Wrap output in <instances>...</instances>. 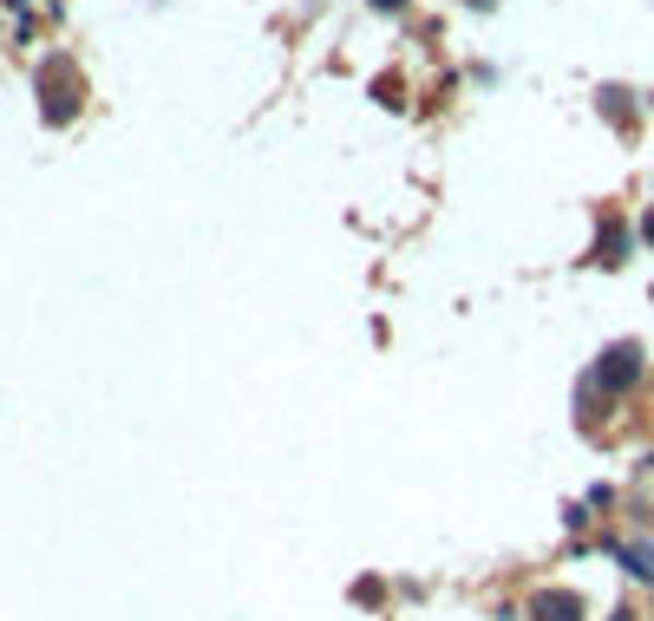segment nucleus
<instances>
[{
  "instance_id": "1",
  "label": "nucleus",
  "mask_w": 654,
  "mask_h": 621,
  "mask_svg": "<svg viewBox=\"0 0 654 621\" xmlns=\"http://www.w3.org/2000/svg\"><path fill=\"white\" fill-rule=\"evenodd\" d=\"M596 380H603L609 393H629V386L642 380V347H635V341H616V347L596 360Z\"/></svg>"
},
{
  "instance_id": "7",
  "label": "nucleus",
  "mask_w": 654,
  "mask_h": 621,
  "mask_svg": "<svg viewBox=\"0 0 654 621\" xmlns=\"http://www.w3.org/2000/svg\"><path fill=\"white\" fill-rule=\"evenodd\" d=\"M642 236H649V242H654V210H649V223H642Z\"/></svg>"
},
{
  "instance_id": "6",
  "label": "nucleus",
  "mask_w": 654,
  "mask_h": 621,
  "mask_svg": "<svg viewBox=\"0 0 654 621\" xmlns=\"http://www.w3.org/2000/svg\"><path fill=\"white\" fill-rule=\"evenodd\" d=\"M373 7H380V13H400V7H406V0H373Z\"/></svg>"
},
{
  "instance_id": "3",
  "label": "nucleus",
  "mask_w": 654,
  "mask_h": 621,
  "mask_svg": "<svg viewBox=\"0 0 654 621\" xmlns=\"http://www.w3.org/2000/svg\"><path fill=\"white\" fill-rule=\"evenodd\" d=\"M537 621H583V596H570V589L544 596V602H537Z\"/></svg>"
},
{
  "instance_id": "2",
  "label": "nucleus",
  "mask_w": 654,
  "mask_h": 621,
  "mask_svg": "<svg viewBox=\"0 0 654 621\" xmlns=\"http://www.w3.org/2000/svg\"><path fill=\"white\" fill-rule=\"evenodd\" d=\"M66 72H72L66 59H52V65H46V118H52V124H66V118H72V98H79V92L66 85Z\"/></svg>"
},
{
  "instance_id": "4",
  "label": "nucleus",
  "mask_w": 654,
  "mask_h": 621,
  "mask_svg": "<svg viewBox=\"0 0 654 621\" xmlns=\"http://www.w3.org/2000/svg\"><path fill=\"white\" fill-rule=\"evenodd\" d=\"M622 249H629V236H622V223H609L603 242H596V262H622Z\"/></svg>"
},
{
  "instance_id": "5",
  "label": "nucleus",
  "mask_w": 654,
  "mask_h": 621,
  "mask_svg": "<svg viewBox=\"0 0 654 621\" xmlns=\"http://www.w3.org/2000/svg\"><path fill=\"white\" fill-rule=\"evenodd\" d=\"M622 563H629L635 576H654V550H649V544H629V550H622Z\"/></svg>"
}]
</instances>
